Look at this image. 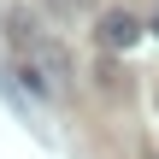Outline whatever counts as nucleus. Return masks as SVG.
I'll list each match as a JSON object with an SVG mask.
<instances>
[{"label":"nucleus","instance_id":"nucleus-1","mask_svg":"<svg viewBox=\"0 0 159 159\" xmlns=\"http://www.w3.org/2000/svg\"><path fill=\"white\" fill-rule=\"evenodd\" d=\"M142 30H148V24H142L136 12H124V6L100 12V47H106V53H130V47L142 41Z\"/></svg>","mask_w":159,"mask_h":159},{"label":"nucleus","instance_id":"nucleus-2","mask_svg":"<svg viewBox=\"0 0 159 159\" xmlns=\"http://www.w3.org/2000/svg\"><path fill=\"white\" fill-rule=\"evenodd\" d=\"M30 65L53 83V94H65V89H71V53H65V41H53V35H47V41L30 53Z\"/></svg>","mask_w":159,"mask_h":159},{"label":"nucleus","instance_id":"nucleus-3","mask_svg":"<svg viewBox=\"0 0 159 159\" xmlns=\"http://www.w3.org/2000/svg\"><path fill=\"white\" fill-rule=\"evenodd\" d=\"M0 24H6V41H12V47H18L24 59H30V53H35V47L47 41V35H41V24H35V18H30L24 6H12V12H6Z\"/></svg>","mask_w":159,"mask_h":159},{"label":"nucleus","instance_id":"nucleus-4","mask_svg":"<svg viewBox=\"0 0 159 159\" xmlns=\"http://www.w3.org/2000/svg\"><path fill=\"white\" fill-rule=\"evenodd\" d=\"M12 77H18V89H30V94H35V100H53V83H47V77H41V71H35V65H30V59H24V65H18V71H12Z\"/></svg>","mask_w":159,"mask_h":159},{"label":"nucleus","instance_id":"nucleus-5","mask_svg":"<svg viewBox=\"0 0 159 159\" xmlns=\"http://www.w3.org/2000/svg\"><path fill=\"white\" fill-rule=\"evenodd\" d=\"M47 6H53V12H59V18H77V12H83V6H89V0H47Z\"/></svg>","mask_w":159,"mask_h":159},{"label":"nucleus","instance_id":"nucleus-6","mask_svg":"<svg viewBox=\"0 0 159 159\" xmlns=\"http://www.w3.org/2000/svg\"><path fill=\"white\" fill-rule=\"evenodd\" d=\"M148 30H153V35H159V12H153V18H148Z\"/></svg>","mask_w":159,"mask_h":159}]
</instances>
